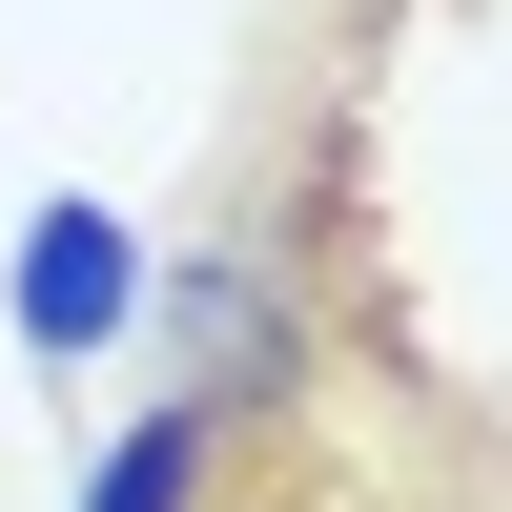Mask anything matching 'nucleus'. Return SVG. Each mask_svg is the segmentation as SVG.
I'll return each mask as SVG.
<instances>
[{"mask_svg":"<svg viewBox=\"0 0 512 512\" xmlns=\"http://www.w3.org/2000/svg\"><path fill=\"white\" fill-rule=\"evenodd\" d=\"M123 308H144V246H123V205H82V185H62V205L21 226V267H0V328H21L41 369H82Z\"/></svg>","mask_w":512,"mask_h":512,"instance_id":"obj_1","label":"nucleus"},{"mask_svg":"<svg viewBox=\"0 0 512 512\" xmlns=\"http://www.w3.org/2000/svg\"><path fill=\"white\" fill-rule=\"evenodd\" d=\"M164 349H185V390H205V410L246 431V410H267L287 369H308V308H287V267H246V246H205V267L164 287Z\"/></svg>","mask_w":512,"mask_h":512,"instance_id":"obj_2","label":"nucleus"},{"mask_svg":"<svg viewBox=\"0 0 512 512\" xmlns=\"http://www.w3.org/2000/svg\"><path fill=\"white\" fill-rule=\"evenodd\" d=\"M205 472H226V410H205V390H164L144 431L82 472V512H205Z\"/></svg>","mask_w":512,"mask_h":512,"instance_id":"obj_3","label":"nucleus"}]
</instances>
